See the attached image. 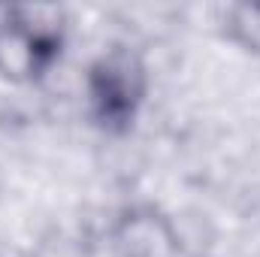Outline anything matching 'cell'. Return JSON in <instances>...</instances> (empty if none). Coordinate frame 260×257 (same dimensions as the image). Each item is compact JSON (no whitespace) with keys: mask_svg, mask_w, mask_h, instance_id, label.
<instances>
[{"mask_svg":"<svg viewBox=\"0 0 260 257\" xmlns=\"http://www.w3.org/2000/svg\"><path fill=\"white\" fill-rule=\"evenodd\" d=\"M245 18H251V24H239V27H245L248 40L254 46H260V9H245Z\"/></svg>","mask_w":260,"mask_h":257,"instance_id":"1","label":"cell"}]
</instances>
